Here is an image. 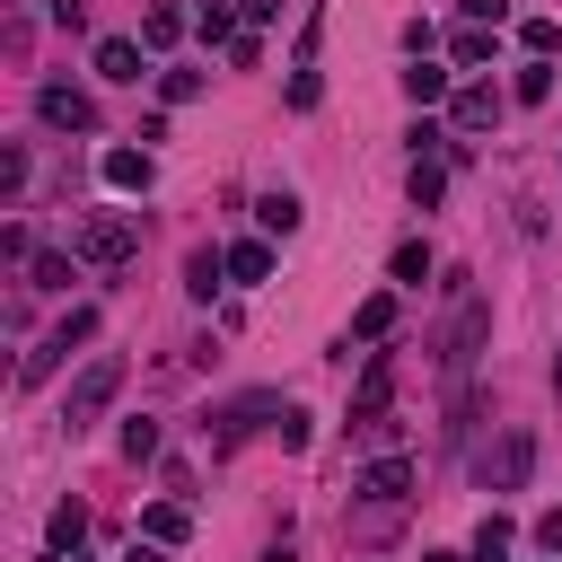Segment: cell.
I'll return each mask as SVG.
<instances>
[{
	"instance_id": "cell-14",
	"label": "cell",
	"mask_w": 562,
	"mask_h": 562,
	"mask_svg": "<svg viewBox=\"0 0 562 562\" xmlns=\"http://www.w3.org/2000/svg\"><path fill=\"white\" fill-rule=\"evenodd\" d=\"M386 325H395V290H378V299H360V307H351V334H360V342H378Z\"/></svg>"
},
{
	"instance_id": "cell-1",
	"label": "cell",
	"mask_w": 562,
	"mask_h": 562,
	"mask_svg": "<svg viewBox=\"0 0 562 562\" xmlns=\"http://www.w3.org/2000/svg\"><path fill=\"white\" fill-rule=\"evenodd\" d=\"M114 386H123V360H114V351H105V360H88V369L70 378V395H61V422H70V430H88V422L114 404Z\"/></svg>"
},
{
	"instance_id": "cell-12",
	"label": "cell",
	"mask_w": 562,
	"mask_h": 562,
	"mask_svg": "<svg viewBox=\"0 0 562 562\" xmlns=\"http://www.w3.org/2000/svg\"><path fill=\"white\" fill-rule=\"evenodd\" d=\"M184 527H193V518H184V501H149V509H140V536H149V544H176Z\"/></svg>"
},
{
	"instance_id": "cell-13",
	"label": "cell",
	"mask_w": 562,
	"mask_h": 562,
	"mask_svg": "<svg viewBox=\"0 0 562 562\" xmlns=\"http://www.w3.org/2000/svg\"><path fill=\"white\" fill-rule=\"evenodd\" d=\"M220 272H228V255H220V246H193V255H184V281H193V299H211V290H220Z\"/></svg>"
},
{
	"instance_id": "cell-33",
	"label": "cell",
	"mask_w": 562,
	"mask_h": 562,
	"mask_svg": "<svg viewBox=\"0 0 562 562\" xmlns=\"http://www.w3.org/2000/svg\"><path fill=\"white\" fill-rule=\"evenodd\" d=\"M246 18H255V26H263V18H281V0H246Z\"/></svg>"
},
{
	"instance_id": "cell-16",
	"label": "cell",
	"mask_w": 562,
	"mask_h": 562,
	"mask_svg": "<svg viewBox=\"0 0 562 562\" xmlns=\"http://www.w3.org/2000/svg\"><path fill=\"white\" fill-rule=\"evenodd\" d=\"M404 97H413V105H439V97H448V70H439V61H413V70H404Z\"/></svg>"
},
{
	"instance_id": "cell-3",
	"label": "cell",
	"mask_w": 562,
	"mask_h": 562,
	"mask_svg": "<svg viewBox=\"0 0 562 562\" xmlns=\"http://www.w3.org/2000/svg\"><path fill=\"white\" fill-rule=\"evenodd\" d=\"M88 334H97V307H70V316L26 351V369H18V378H26V386H35V378H53V369H61V351H70V342H88Z\"/></svg>"
},
{
	"instance_id": "cell-34",
	"label": "cell",
	"mask_w": 562,
	"mask_h": 562,
	"mask_svg": "<svg viewBox=\"0 0 562 562\" xmlns=\"http://www.w3.org/2000/svg\"><path fill=\"white\" fill-rule=\"evenodd\" d=\"M263 562H299V553H290V544H272V553H263Z\"/></svg>"
},
{
	"instance_id": "cell-15",
	"label": "cell",
	"mask_w": 562,
	"mask_h": 562,
	"mask_svg": "<svg viewBox=\"0 0 562 562\" xmlns=\"http://www.w3.org/2000/svg\"><path fill=\"white\" fill-rule=\"evenodd\" d=\"M518 44H527V61H553V53H562V18H527Z\"/></svg>"
},
{
	"instance_id": "cell-10",
	"label": "cell",
	"mask_w": 562,
	"mask_h": 562,
	"mask_svg": "<svg viewBox=\"0 0 562 562\" xmlns=\"http://www.w3.org/2000/svg\"><path fill=\"white\" fill-rule=\"evenodd\" d=\"M105 184L114 193H149V149H105Z\"/></svg>"
},
{
	"instance_id": "cell-18",
	"label": "cell",
	"mask_w": 562,
	"mask_h": 562,
	"mask_svg": "<svg viewBox=\"0 0 562 562\" xmlns=\"http://www.w3.org/2000/svg\"><path fill=\"white\" fill-rule=\"evenodd\" d=\"M263 272H272V246H263V237L228 246V281H263Z\"/></svg>"
},
{
	"instance_id": "cell-6",
	"label": "cell",
	"mask_w": 562,
	"mask_h": 562,
	"mask_svg": "<svg viewBox=\"0 0 562 562\" xmlns=\"http://www.w3.org/2000/svg\"><path fill=\"white\" fill-rule=\"evenodd\" d=\"M35 114H44L53 132H88V123H97V105H88V97H79L70 79H53V88H35Z\"/></svg>"
},
{
	"instance_id": "cell-5",
	"label": "cell",
	"mask_w": 562,
	"mask_h": 562,
	"mask_svg": "<svg viewBox=\"0 0 562 562\" xmlns=\"http://www.w3.org/2000/svg\"><path fill=\"white\" fill-rule=\"evenodd\" d=\"M483 325H492V307H483V299H465V307H457V325H448V351H439V360H448V378H465V369H474Z\"/></svg>"
},
{
	"instance_id": "cell-26",
	"label": "cell",
	"mask_w": 562,
	"mask_h": 562,
	"mask_svg": "<svg viewBox=\"0 0 562 562\" xmlns=\"http://www.w3.org/2000/svg\"><path fill=\"white\" fill-rule=\"evenodd\" d=\"M158 97H167V105H184V97H202V70H158Z\"/></svg>"
},
{
	"instance_id": "cell-31",
	"label": "cell",
	"mask_w": 562,
	"mask_h": 562,
	"mask_svg": "<svg viewBox=\"0 0 562 562\" xmlns=\"http://www.w3.org/2000/svg\"><path fill=\"white\" fill-rule=\"evenodd\" d=\"M536 544H544V553H562V509H544V518H536Z\"/></svg>"
},
{
	"instance_id": "cell-29",
	"label": "cell",
	"mask_w": 562,
	"mask_h": 562,
	"mask_svg": "<svg viewBox=\"0 0 562 562\" xmlns=\"http://www.w3.org/2000/svg\"><path fill=\"white\" fill-rule=\"evenodd\" d=\"M457 61H492V26H465L457 35Z\"/></svg>"
},
{
	"instance_id": "cell-28",
	"label": "cell",
	"mask_w": 562,
	"mask_h": 562,
	"mask_svg": "<svg viewBox=\"0 0 562 562\" xmlns=\"http://www.w3.org/2000/svg\"><path fill=\"white\" fill-rule=\"evenodd\" d=\"M123 457H132V465L158 457V422H132V430H123Z\"/></svg>"
},
{
	"instance_id": "cell-21",
	"label": "cell",
	"mask_w": 562,
	"mask_h": 562,
	"mask_svg": "<svg viewBox=\"0 0 562 562\" xmlns=\"http://www.w3.org/2000/svg\"><path fill=\"white\" fill-rule=\"evenodd\" d=\"M509 97H518V105H544V97H553V70H544V61H518Z\"/></svg>"
},
{
	"instance_id": "cell-25",
	"label": "cell",
	"mask_w": 562,
	"mask_h": 562,
	"mask_svg": "<svg viewBox=\"0 0 562 562\" xmlns=\"http://www.w3.org/2000/svg\"><path fill=\"white\" fill-rule=\"evenodd\" d=\"M79 536H88V509H79V501H61V509H53V544H61V553H70V544H79Z\"/></svg>"
},
{
	"instance_id": "cell-11",
	"label": "cell",
	"mask_w": 562,
	"mask_h": 562,
	"mask_svg": "<svg viewBox=\"0 0 562 562\" xmlns=\"http://www.w3.org/2000/svg\"><path fill=\"white\" fill-rule=\"evenodd\" d=\"M360 492H369V501H404V492H413V465H404V457H378V465L360 474Z\"/></svg>"
},
{
	"instance_id": "cell-36",
	"label": "cell",
	"mask_w": 562,
	"mask_h": 562,
	"mask_svg": "<svg viewBox=\"0 0 562 562\" xmlns=\"http://www.w3.org/2000/svg\"><path fill=\"white\" fill-rule=\"evenodd\" d=\"M422 562H457V553H422Z\"/></svg>"
},
{
	"instance_id": "cell-27",
	"label": "cell",
	"mask_w": 562,
	"mask_h": 562,
	"mask_svg": "<svg viewBox=\"0 0 562 562\" xmlns=\"http://www.w3.org/2000/svg\"><path fill=\"white\" fill-rule=\"evenodd\" d=\"M35 290H70V255H35Z\"/></svg>"
},
{
	"instance_id": "cell-24",
	"label": "cell",
	"mask_w": 562,
	"mask_h": 562,
	"mask_svg": "<svg viewBox=\"0 0 562 562\" xmlns=\"http://www.w3.org/2000/svg\"><path fill=\"white\" fill-rule=\"evenodd\" d=\"M193 26H202V44H237V18H228L220 0H202V9H193Z\"/></svg>"
},
{
	"instance_id": "cell-2",
	"label": "cell",
	"mask_w": 562,
	"mask_h": 562,
	"mask_svg": "<svg viewBox=\"0 0 562 562\" xmlns=\"http://www.w3.org/2000/svg\"><path fill=\"white\" fill-rule=\"evenodd\" d=\"M70 246H79V263H123V255L140 246V220H132V211H97V220H79Z\"/></svg>"
},
{
	"instance_id": "cell-23",
	"label": "cell",
	"mask_w": 562,
	"mask_h": 562,
	"mask_svg": "<svg viewBox=\"0 0 562 562\" xmlns=\"http://www.w3.org/2000/svg\"><path fill=\"white\" fill-rule=\"evenodd\" d=\"M465 562H509V518H483L474 527V553Z\"/></svg>"
},
{
	"instance_id": "cell-9",
	"label": "cell",
	"mask_w": 562,
	"mask_h": 562,
	"mask_svg": "<svg viewBox=\"0 0 562 562\" xmlns=\"http://www.w3.org/2000/svg\"><path fill=\"white\" fill-rule=\"evenodd\" d=\"M492 123H501V88H483V79L457 88V132H492Z\"/></svg>"
},
{
	"instance_id": "cell-17",
	"label": "cell",
	"mask_w": 562,
	"mask_h": 562,
	"mask_svg": "<svg viewBox=\"0 0 562 562\" xmlns=\"http://www.w3.org/2000/svg\"><path fill=\"white\" fill-rule=\"evenodd\" d=\"M255 220H263V237H290V228H299V193H263Z\"/></svg>"
},
{
	"instance_id": "cell-30",
	"label": "cell",
	"mask_w": 562,
	"mask_h": 562,
	"mask_svg": "<svg viewBox=\"0 0 562 562\" xmlns=\"http://www.w3.org/2000/svg\"><path fill=\"white\" fill-rule=\"evenodd\" d=\"M457 9H465L474 26H501V18H509V0H457Z\"/></svg>"
},
{
	"instance_id": "cell-7",
	"label": "cell",
	"mask_w": 562,
	"mask_h": 562,
	"mask_svg": "<svg viewBox=\"0 0 562 562\" xmlns=\"http://www.w3.org/2000/svg\"><path fill=\"white\" fill-rule=\"evenodd\" d=\"M527 465H536V430H509L492 457H483V474H492V492H518L527 483Z\"/></svg>"
},
{
	"instance_id": "cell-35",
	"label": "cell",
	"mask_w": 562,
	"mask_h": 562,
	"mask_svg": "<svg viewBox=\"0 0 562 562\" xmlns=\"http://www.w3.org/2000/svg\"><path fill=\"white\" fill-rule=\"evenodd\" d=\"M553 395H562V351H553Z\"/></svg>"
},
{
	"instance_id": "cell-32",
	"label": "cell",
	"mask_w": 562,
	"mask_h": 562,
	"mask_svg": "<svg viewBox=\"0 0 562 562\" xmlns=\"http://www.w3.org/2000/svg\"><path fill=\"white\" fill-rule=\"evenodd\" d=\"M123 562H167V544H149V536H140V544H132Z\"/></svg>"
},
{
	"instance_id": "cell-8",
	"label": "cell",
	"mask_w": 562,
	"mask_h": 562,
	"mask_svg": "<svg viewBox=\"0 0 562 562\" xmlns=\"http://www.w3.org/2000/svg\"><path fill=\"white\" fill-rule=\"evenodd\" d=\"M97 79L132 88V79H140V44H132V35H105V44H97Z\"/></svg>"
},
{
	"instance_id": "cell-22",
	"label": "cell",
	"mask_w": 562,
	"mask_h": 562,
	"mask_svg": "<svg viewBox=\"0 0 562 562\" xmlns=\"http://www.w3.org/2000/svg\"><path fill=\"white\" fill-rule=\"evenodd\" d=\"M404 193H413V211H430V202L448 193V176H439L430 158H413V176H404Z\"/></svg>"
},
{
	"instance_id": "cell-20",
	"label": "cell",
	"mask_w": 562,
	"mask_h": 562,
	"mask_svg": "<svg viewBox=\"0 0 562 562\" xmlns=\"http://www.w3.org/2000/svg\"><path fill=\"white\" fill-rule=\"evenodd\" d=\"M176 35H184V9H149V18H140V44H149V53H167Z\"/></svg>"
},
{
	"instance_id": "cell-4",
	"label": "cell",
	"mask_w": 562,
	"mask_h": 562,
	"mask_svg": "<svg viewBox=\"0 0 562 562\" xmlns=\"http://www.w3.org/2000/svg\"><path fill=\"white\" fill-rule=\"evenodd\" d=\"M386 395H395V360H386V351H369L360 395H351V430H378V422H386Z\"/></svg>"
},
{
	"instance_id": "cell-19",
	"label": "cell",
	"mask_w": 562,
	"mask_h": 562,
	"mask_svg": "<svg viewBox=\"0 0 562 562\" xmlns=\"http://www.w3.org/2000/svg\"><path fill=\"white\" fill-rule=\"evenodd\" d=\"M386 272H395V290H422V281H430V246H422V237H413V246H395V263H386Z\"/></svg>"
}]
</instances>
